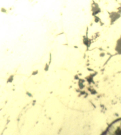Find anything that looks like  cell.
Listing matches in <instances>:
<instances>
[{
  "label": "cell",
  "instance_id": "cell-2",
  "mask_svg": "<svg viewBox=\"0 0 121 135\" xmlns=\"http://www.w3.org/2000/svg\"><path fill=\"white\" fill-rule=\"evenodd\" d=\"M1 12H3V13H6L7 12V10L5 9L4 8H2L1 9Z\"/></svg>",
  "mask_w": 121,
  "mask_h": 135
},
{
  "label": "cell",
  "instance_id": "cell-1",
  "mask_svg": "<svg viewBox=\"0 0 121 135\" xmlns=\"http://www.w3.org/2000/svg\"><path fill=\"white\" fill-rule=\"evenodd\" d=\"M116 133L117 135H121V128H120L119 129H118L116 131Z\"/></svg>",
  "mask_w": 121,
  "mask_h": 135
}]
</instances>
